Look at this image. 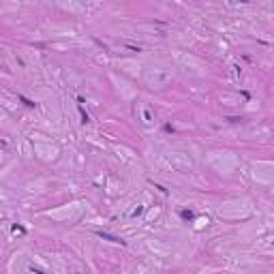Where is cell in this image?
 <instances>
[{"mask_svg": "<svg viewBox=\"0 0 274 274\" xmlns=\"http://www.w3.org/2000/svg\"><path fill=\"white\" fill-rule=\"evenodd\" d=\"M97 236H99V238H103V240H107V242H114V244L126 246V240H122V238H118V236H112V233H105V231H99Z\"/></svg>", "mask_w": 274, "mask_h": 274, "instance_id": "obj_1", "label": "cell"}, {"mask_svg": "<svg viewBox=\"0 0 274 274\" xmlns=\"http://www.w3.org/2000/svg\"><path fill=\"white\" fill-rule=\"evenodd\" d=\"M180 219H182V221H193L195 214H193L191 210H180Z\"/></svg>", "mask_w": 274, "mask_h": 274, "instance_id": "obj_2", "label": "cell"}, {"mask_svg": "<svg viewBox=\"0 0 274 274\" xmlns=\"http://www.w3.org/2000/svg\"><path fill=\"white\" fill-rule=\"evenodd\" d=\"M20 101H22L26 107H37V103H34V101H30V99H26L24 94H20Z\"/></svg>", "mask_w": 274, "mask_h": 274, "instance_id": "obj_3", "label": "cell"}, {"mask_svg": "<svg viewBox=\"0 0 274 274\" xmlns=\"http://www.w3.org/2000/svg\"><path fill=\"white\" fill-rule=\"evenodd\" d=\"M79 114H81V122H84V124H88V122H90V116L86 114V109H84V107H79Z\"/></svg>", "mask_w": 274, "mask_h": 274, "instance_id": "obj_4", "label": "cell"}, {"mask_svg": "<svg viewBox=\"0 0 274 274\" xmlns=\"http://www.w3.org/2000/svg\"><path fill=\"white\" fill-rule=\"evenodd\" d=\"M13 231H15V233H26V229H24L22 225H13Z\"/></svg>", "mask_w": 274, "mask_h": 274, "instance_id": "obj_5", "label": "cell"}, {"mask_svg": "<svg viewBox=\"0 0 274 274\" xmlns=\"http://www.w3.org/2000/svg\"><path fill=\"white\" fill-rule=\"evenodd\" d=\"M236 2H248V0H236Z\"/></svg>", "mask_w": 274, "mask_h": 274, "instance_id": "obj_6", "label": "cell"}]
</instances>
